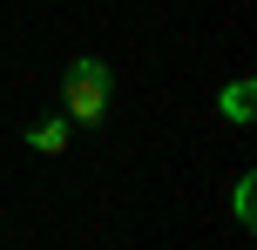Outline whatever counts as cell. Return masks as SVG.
Masks as SVG:
<instances>
[{"label": "cell", "instance_id": "obj_1", "mask_svg": "<svg viewBox=\"0 0 257 250\" xmlns=\"http://www.w3.org/2000/svg\"><path fill=\"white\" fill-rule=\"evenodd\" d=\"M108 95H115L108 61H95V54L68 61V75H61V108H68V122H102V115H108Z\"/></svg>", "mask_w": 257, "mask_h": 250}, {"label": "cell", "instance_id": "obj_2", "mask_svg": "<svg viewBox=\"0 0 257 250\" xmlns=\"http://www.w3.org/2000/svg\"><path fill=\"white\" fill-rule=\"evenodd\" d=\"M217 108H223V122H237V129H244V122L257 115V81H244V75H237L230 88L217 95Z\"/></svg>", "mask_w": 257, "mask_h": 250}, {"label": "cell", "instance_id": "obj_3", "mask_svg": "<svg viewBox=\"0 0 257 250\" xmlns=\"http://www.w3.org/2000/svg\"><path fill=\"white\" fill-rule=\"evenodd\" d=\"M27 149H41V156H61V149H68V122H61V115H41L34 129H27Z\"/></svg>", "mask_w": 257, "mask_h": 250}, {"label": "cell", "instance_id": "obj_4", "mask_svg": "<svg viewBox=\"0 0 257 250\" xmlns=\"http://www.w3.org/2000/svg\"><path fill=\"white\" fill-rule=\"evenodd\" d=\"M230 210H237V223H257V176H237V189H230Z\"/></svg>", "mask_w": 257, "mask_h": 250}]
</instances>
